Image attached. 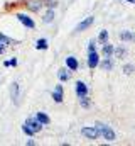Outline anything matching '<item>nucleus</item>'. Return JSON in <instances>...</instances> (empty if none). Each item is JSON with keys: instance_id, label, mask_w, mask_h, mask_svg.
I'll list each match as a JSON object with an SVG mask.
<instances>
[{"instance_id": "8", "label": "nucleus", "mask_w": 135, "mask_h": 146, "mask_svg": "<svg viewBox=\"0 0 135 146\" xmlns=\"http://www.w3.org/2000/svg\"><path fill=\"white\" fill-rule=\"evenodd\" d=\"M15 17H17V19H19V21H20L26 27H29V29H34V27H35V22H34L32 19L27 15V14H17Z\"/></svg>"}, {"instance_id": "3", "label": "nucleus", "mask_w": 135, "mask_h": 146, "mask_svg": "<svg viewBox=\"0 0 135 146\" xmlns=\"http://www.w3.org/2000/svg\"><path fill=\"white\" fill-rule=\"evenodd\" d=\"M24 5H26V9L31 10V12H39L44 3H42V0H24Z\"/></svg>"}, {"instance_id": "14", "label": "nucleus", "mask_w": 135, "mask_h": 146, "mask_svg": "<svg viewBox=\"0 0 135 146\" xmlns=\"http://www.w3.org/2000/svg\"><path fill=\"white\" fill-rule=\"evenodd\" d=\"M10 97L15 100V104L19 102V83H15V82L10 85Z\"/></svg>"}, {"instance_id": "19", "label": "nucleus", "mask_w": 135, "mask_h": 146, "mask_svg": "<svg viewBox=\"0 0 135 146\" xmlns=\"http://www.w3.org/2000/svg\"><path fill=\"white\" fill-rule=\"evenodd\" d=\"M125 53H127V49H125L123 46H120V48H117V49L113 48V54H115V58H122Z\"/></svg>"}, {"instance_id": "24", "label": "nucleus", "mask_w": 135, "mask_h": 146, "mask_svg": "<svg viewBox=\"0 0 135 146\" xmlns=\"http://www.w3.org/2000/svg\"><path fill=\"white\" fill-rule=\"evenodd\" d=\"M134 72H135L134 65H125V66H123V73H125V75H132Z\"/></svg>"}, {"instance_id": "20", "label": "nucleus", "mask_w": 135, "mask_h": 146, "mask_svg": "<svg viewBox=\"0 0 135 146\" xmlns=\"http://www.w3.org/2000/svg\"><path fill=\"white\" fill-rule=\"evenodd\" d=\"M0 42H2V44H5V46H7V44H12V42L15 44V41H14V39L7 37L5 34H2V33H0Z\"/></svg>"}, {"instance_id": "18", "label": "nucleus", "mask_w": 135, "mask_h": 146, "mask_svg": "<svg viewBox=\"0 0 135 146\" xmlns=\"http://www.w3.org/2000/svg\"><path fill=\"white\" fill-rule=\"evenodd\" d=\"M47 46H49V44H47V39H44V37L35 41V48H37V49H47Z\"/></svg>"}, {"instance_id": "25", "label": "nucleus", "mask_w": 135, "mask_h": 146, "mask_svg": "<svg viewBox=\"0 0 135 146\" xmlns=\"http://www.w3.org/2000/svg\"><path fill=\"white\" fill-rule=\"evenodd\" d=\"M90 51H96V44H95V39L90 41V46H88V53Z\"/></svg>"}, {"instance_id": "15", "label": "nucleus", "mask_w": 135, "mask_h": 146, "mask_svg": "<svg viewBox=\"0 0 135 146\" xmlns=\"http://www.w3.org/2000/svg\"><path fill=\"white\" fill-rule=\"evenodd\" d=\"M111 54H113V46L106 41V42H103V56L105 58H111Z\"/></svg>"}, {"instance_id": "7", "label": "nucleus", "mask_w": 135, "mask_h": 146, "mask_svg": "<svg viewBox=\"0 0 135 146\" xmlns=\"http://www.w3.org/2000/svg\"><path fill=\"white\" fill-rule=\"evenodd\" d=\"M52 99H54L56 104H61V102H63V99H64V88H63V85H56V87H54Z\"/></svg>"}, {"instance_id": "9", "label": "nucleus", "mask_w": 135, "mask_h": 146, "mask_svg": "<svg viewBox=\"0 0 135 146\" xmlns=\"http://www.w3.org/2000/svg\"><path fill=\"white\" fill-rule=\"evenodd\" d=\"M76 95L78 97H85V95H88V87H86V83L85 82H76Z\"/></svg>"}, {"instance_id": "4", "label": "nucleus", "mask_w": 135, "mask_h": 146, "mask_svg": "<svg viewBox=\"0 0 135 146\" xmlns=\"http://www.w3.org/2000/svg\"><path fill=\"white\" fill-rule=\"evenodd\" d=\"M24 124H26V126H27V127H29V129L32 131V134L39 133V131L42 129V124H41V122H39V121H37L35 117H29V119H27V121H26Z\"/></svg>"}, {"instance_id": "16", "label": "nucleus", "mask_w": 135, "mask_h": 146, "mask_svg": "<svg viewBox=\"0 0 135 146\" xmlns=\"http://www.w3.org/2000/svg\"><path fill=\"white\" fill-rule=\"evenodd\" d=\"M58 78H59L61 82H68V80L71 78V72H68L66 68H61V70L58 72Z\"/></svg>"}, {"instance_id": "12", "label": "nucleus", "mask_w": 135, "mask_h": 146, "mask_svg": "<svg viewBox=\"0 0 135 146\" xmlns=\"http://www.w3.org/2000/svg\"><path fill=\"white\" fill-rule=\"evenodd\" d=\"M98 66H100L103 72H108V70H111V68H113V61H111L110 58H105L103 61L98 63Z\"/></svg>"}, {"instance_id": "27", "label": "nucleus", "mask_w": 135, "mask_h": 146, "mask_svg": "<svg viewBox=\"0 0 135 146\" xmlns=\"http://www.w3.org/2000/svg\"><path fill=\"white\" fill-rule=\"evenodd\" d=\"M9 66H17V60H15V58H12V60L9 61Z\"/></svg>"}, {"instance_id": "10", "label": "nucleus", "mask_w": 135, "mask_h": 146, "mask_svg": "<svg viewBox=\"0 0 135 146\" xmlns=\"http://www.w3.org/2000/svg\"><path fill=\"white\" fill-rule=\"evenodd\" d=\"M66 66H68V70L76 72V70L79 68V63H78V60H76L74 56H68L66 58Z\"/></svg>"}, {"instance_id": "28", "label": "nucleus", "mask_w": 135, "mask_h": 146, "mask_svg": "<svg viewBox=\"0 0 135 146\" xmlns=\"http://www.w3.org/2000/svg\"><path fill=\"white\" fill-rule=\"evenodd\" d=\"M3 53H5V44L0 42V54H3Z\"/></svg>"}, {"instance_id": "22", "label": "nucleus", "mask_w": 135, "mask_h": 146, "mask_svg": "<svg viewBox=\"0 0 135 146\" xmlns=\"http://www.w3.org/2000/svg\"><path fill=\"white\" fill-rule=\"evenodd\" d=\"M98 41H100V42H106V41H108V31L103 29L100 33V36H98Z\"/></svg>"}, {"instance_id": "23", "label": "nucleus", "mask_w": 135, "mask_h": 146, "mask_svg": "<svg viewBox=\"0 0 135 146\" xmlns=\"http://www.w3.org/2000/svg\"><path fill=\"white\" fill-rule=\"evenodd\" d=\"M42 3L47 5L49 9H56V7H58V2H56V0H42Z\"/></svg>"}, {"instance_id": "29", "label": "nucleus", "mask_w": 135, "mask_h": 146, "mask_svg": "<svg viewBox=\"0 0 135 146\" xmlns=\"http://www.w3.org/2000/svg\"><path fill=\"white\" fill-rule=\"evenodd\" d=\"M127 2H128V3H135V0H127Z\"/></svg>"}, {"instance_id": "17", "label": "nucleus", "mask_w": 135, "mask_h": 146, "mask_svg": "<svg viewBox=\"0 0 135 146\" xmlns=\"http://www.w3.org/2000/svg\"><path fill=\"white\" fill-rule=\"evenodd\" d=\"M120 39L122 41H134L135 42V34L128 33V31H123V33H120Z\"/></svg>"}, {"instance_id": "5", "label": "nucleus", "mask_w": 135, "mask_h": 146, "mask_svg": "<svg viewBox=\"0 0 135 146\" xmlns=\"http://www.w3.org/2000/svg\"><path fill=\"white\" fill-rule=\"evenodd\" d=\"M95 22V17L93 15H90V17H86L85 21H81L78 26H76V29H74V33H81V31H86L88 27H91V24Z\"/></svg>"}, {"instance_id": "6", "label": "nucleus", "mask_w": 135, "mask_h": 146, "mask_svg": "<svg viewBox=\"0 0 135 146\" xmlns=\"http://www.w3.org/2000/svg\"><path fill=\"white\" fill-rule=\"evenodd\" d=\"M98 63H100L98 53H96V51H90V53H88V66H90L91 70H95V68L98 66Z\"/></svg>"}, {"instance_id": "13", "label": "nucleus", "mask_w": 135, "mask_h": 146, "mask_svg": "<svg viewBox=\"0 0 135 146\" xmlns=\"http://www.w3.org/2000/svg\"><path fill=\"white\" fill-rule=\"evenodd\" d=\"M54 17H56V12H54V9H49V10L44 14V17H42V22H44V24H49V22H52V21H54Z\"/></svg>"}, {"instance_id": "11", "label": "nucleus", "mask_w": 135, "mask_h": 146, "mask_svg": "<svg viewBox=\"0 0 135 146\" xmlns=\"http://www.w3.org/2000/svg\"><path fill=\"white\" fill-rule=\"evenodd\" d=\"M35 119H37L42 126H47V124L51 122V119H49V115H47L46 112H37V114H35Z\"/></svg>"}, {"instance_id": "1", "label": "nucleus", "mask_w": 135, "mask_h": 146, "mask_svg": "<svg viewBox=\"0 0 135 146\" xmlns=\"http://www.w3.org/2000/svg\"><path fill=\"white\" fill-rule=\"evenodd\" d=\"M95 127L98 129V133H100L106 141H115V133H113V129H111L110 126H106V124H103V122H96Z\"/></svg>"}, {"instance_id": "21", "label": "nucleus", "mask_w": 135, "mask_h": 146, "mask_svg": "<svg viewBox=\"0 0 135 146\" xmlns=\"http://www.w3.org/2000/svg\"><path fill=\"white\" fill-rule=\"evenodd\" d=\"M90 104H91V102H90V99H88L86 95H85V97H79V106H81V107L88 109V107H90Z\"/></svg>"}, {"instance_id": "26", "label": "nucleus", "mask_w": 135, "mask_h": 146, "mask_svg": "<svg viewBox=\"0 0 135 146\" xmlns=\"http://www.w3.org/2000/svg\"><path fill=\"white\" fill-rule=\"evenodd\" d=\"M22 131H24V133H26V134H27V136H32V131H31V129H29V127H27V126H26V124H24V126H22Z\"/></svg>"}, {"instance_id": "2", "label": "nucleus", "mask_w": 135, "mask_h": 146, "mask_svg": "<svg viewBox=\"0 0 135 146\" xmlns=\"http://www.w3.org/2000/svg\"><path fill=\"white\" fill-rule=\"evenodd\" d=\"M81 136H85L86 139H96L100 136V133L95 126H86V127L81 129Z\"/></svg>"}]
</instances>
